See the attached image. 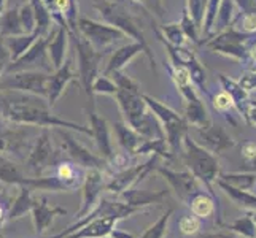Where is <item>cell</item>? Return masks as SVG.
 I'll return each instance as SVG.
<instances>
[{
    "label": "cell",
    "instance_id": "6da1fadb",
    "mask_svg": "<svg viewBox=\"0 0 256 238\" xmlns=\"http://www.w3.org/2000/svg\"><path fill=\"white\" fill-rule=\"evenodd\" d=\"M51 110L45 97L20 91H0V121L40 129L60 127L91 137V127L59 118Z\"/></svg>",
    "mask_w": 256,
    "mask_h": 238
},
{
    "label": "cell",
    "instance_id": "7a4b0ae2",
    "mask_svg": "<svg viewBox=\"0 0 256 238\" xmlns=\"http://www.w3.org/2000/svg\"><path fill=\"white\" fill-rule=\"evenodd\" d=\"M112 79L118 86V91L114 94V99L121 110L124 122L129 124L134 130L145 138H164V132L160 126L158 119L153 116V113L148 110L144 100V92L140 84L134 78L121 72H113Z\"/></svg>",
    "mask_w": 256,
    "mask_h": 238
},
{
    "label": "cell",
    "instance_id": "3957f363",
    "mask_svg": "<svg viewBox=\"0 0 256 238\" xmlns=\"http://www.w3.org/2000/svg\"><path fill=\"white\" fill-rule=\"evenodd\" d=\"M92 6L102 16L104 22L116 27L128 38H132L144 46V54L146 56L150 65H152V70L156 72V59L145 38L142 27H140V21L128 10L126 5L121 0H92Z\"/></svg>",
    "mask_w": 256,
    "mask_h": 238
},
{
    "label": "cell",
    "instance_id": "277c9868",
    "mask_svg": "<svg viewBox=\"0 0 256 238\" xmlns=\"http://www.w3.org/2000/svg\"><path fill=\"white\" fill-rule=\"evenodd\" d=\"M182 149H183V161L190 169V172L204 184L207 191L212 194V197L215 199L214 183L220 176V164L216 156L194 142L190 132L183 138Z\"/></svg>",
    "mask_w": 256,
    "mask_h": 238
},
{
    "label": "cell",
    "instance_id": "5b68a950",
    "mask_svg": "<svg viewBox=\"0 0 256 238\" xmlns=\"http://www.w3.org/2000/svg\"><path fill=\"white\" fill-rule=\"evenodd\" d=\"M144 100L148 110L153 113V116L160 122L170 153L175 154L176 151H180L183 138L190 132V126L186 119L183 118V114H178L169 105L162 103L161 100H158L148 94H144Z\"/></svg>",
    "mask_w": 256,
    "mask_h": 238
},
{
    "label": "cell",
    "instance_id": "8992f818",
    "mask_svg": "<svg viewBox=\"0 0 256 238\" xmlns=\"http://www.w3.org/2000/svg\"><path fill=\"white\" fill-rule=\"evenodd\" d=\"M70 37L75 41L76 59H78V79L84 89V94L91 99V107L94 108V94H92V83L94 79L100 75V64L104 59V52L97 51L90 41H88L80 32L70 33Z\"/></svg>",
    "mask_w": 256,
    "mask_h": 238
},
{
    "label": "cell",
    "instance_id": "52a82bcc",
    "mask_svg": "<svg viewBox=\"0 0 256 238\" xmlns=\"http://www.w3.org/2000/svg\"><path fill=\"white\" fill-rule=\"evenodd\" d=\"M32 126H16L10 122H0V154L6 157H16V159H26V154L34 143Z\"/></svg>",
    "mask_w": 256,
    "mask_h": 238
},
{
    "label": "cell",
    "instance_id": "ba28073f",
    "mask_svg": "<svg viewBox=\"0 0 256 238\" xmlns=\"http://www.w3.org/2000/svg\"><path fill=\"white\" fill-rule=\"evenodd\" d=\"M76 30L80 32V35L91 43V45L100 52H107L112 49L114 45L122 43L128 37L116 27L107 24V22H99L90 19V17H80L78 19Z\"/></svg>",
    "mask_w": 256,
    "mask_h": 238
},
{
    "label": "cell",
    "instance_id": "9c48e42d",
    "mask_svg": "<svg viewBox=\"0 0 256 238\" xmlns=\"http://www.w3.org/2000/svg\"><path fill=\"white\" fill-rule=\"evenodd\" d=\"M54 146L50 129H40L37 137L24 159V167L29 176H43L50 167L54 165Z\"/></svg>",
    "mask_w": 256,
    "mask_h": 238
},
{
    "label": "cell",
    "instance_id": "30bf717a",
    "mask_svg": "<svg viewBox=\"0 0 256 238\" xmlns=\"http://www.w3.org/2000/svg\"><path fill=\"white\" fill-rule=\"evenodd\" d=\"M48 76L50 73L40 72V70H22V72L4 73L0 78V91H20L46 99Z\"/></svg>",
    "mask_w": 256,
    "mask_h": 238
},
{
    "label": "cell",
    "instance_id": "8fae6325",
    "mask_svg": "<svg viewBox=\"0 0 256 238\" xmlns=\"http://www.w3.org/2000/svg\"><path fill=\"white\" fill-rule=\"evenodd\" d=\"M54 134L58 135L60 148H62V151L67 154V159H70V161H74L75 164L83 167L84 170H90V169L105 170L108 167L105 159H102L99 154H94L86 146H83L78 140H75V137L70 134L67 129L56 127Z\"/></svg>",
    "mask_w": 256,
    "mask_h": 238
},
{
    "label": "cell",
    "instance_id": "7c38bea8",
    "mask_svg": "<svg viewBox=\"0 0 256 238\" xmlns=\"http://www.w3.org/2000/svg\"><path fill=\"white\" fill-rule=\"evenodd\" d=\"M248 33L229 27L220 33L212 35L210 38L204 41V45L212 51L232 57L236 60H245L248 52H246V43H248Z\"/></svg>",
    "mask_w": 256,
    "mask_h": 238
},
{
    "label": "cell",
    "instance_id": "4fadbf2b",
    "mask_svg": "<svg viewBox=\"0 0 256 238\" xmlns=\"http://www.w3.org/2000/svg\"><path fill=\"white\" fill-rule=\"evenodd\" d=\"M50 35H46V37H38L37 40H35L34 45L26 51L20 59L13 60V62H8L5 65L4 73L22 72V70H40V72L51 73L54 68H52V64H51L50 56H48Z\"/></svg>",
    "mask_w": 256,
    "mask_h": 238
},
{
    "label": "cell",
    "instance_id": "5bb4252c",
    "mask_svg": "<svg viewBox=\"0 0 256 238\" xmlns=\"http://www.w3.org/2000/svg\"><path fill=\"white\" fill-rule=\"evenodd\" d=\"M160 156L153 154L148 159V162L142 164V165H134L129 167V169H122L114 172V175L112 178L107 180V184H105V191L114 194V196H120L121 192H124L130 188H136V184L142 181L145 176L152 172L153 169H156V162Z\"/></svg>",
    "mask_w": 256,
    "mask_h": 238
},
{
    "label": "cell",
    "instance_id": "9a60e30c",
    "mask_svg": "<svg viewBox=\"0 0 256 238\" xmlns=\"http://www.w3.org/2000/svg\"><path fill=\"white\" fill-rule=\"evenodd\" d=\"M178 92L184 102V114L183 118L186 119L188 126L194 129H202L212 124V119L208 116V111L206 108L204 102L198 94V87L194 83L178 87Z\"/></svg>",
    "mask_w": 256,
    "mask_h": 238
},
{
    "label": "cell",
    "instance_id": "2e32d148",
    "mask_svg": "<svg viewBox=\"0 0 256 238\" xmlns=\"http://www.w3.org/2000/svg\"><path fill=\"white\" fill-rule=\"evenodd\" d=\"M156 172L161 176H164V180L169 183L170 189L175 192L176 199L183 204H190V200L196 196L198 192H200L199 188V180L194 176L190 170L188 172H175L167 169L164 165H156Z\"/></svg>",
    "mask_w": 256,
    "mask_h": 238
},
{
    "label": "cell",
    "instance_id": "e0dca14e",
    "mask_svg": "<svg viewBox=\"0 0 256 238\" xmlns=\"http://www.w3.org/2000/svg\"><path fill=\"white\" fill-rule=\"evenodd\" d=\"M160 41L164 45L170 62L183 65L190 72L194 86L200 91H206L207 89L206 87L207 75H206L204 67L200 65L199 59L196 57V54H194L192 51H190L186 46H172V45H169V43H166L164 40H160Z\"/></svg>",
    "mask_w": 256,
    "mask_h": 238
},
{
    "label": "cell",
    "instance_id": "ac0fdd59",
    "mask_svg": "<svg viewBox=\"0 0 256 238\" xmlns=\"http://www.w3.org/2000/svg\"><path fill=\"white\" fill-rule=\"evenodd\" d=\"M105 172L102 169H90L86 170L84 180L82 184V207L76 213V219H82L97 205V202L100 199L102 191H105Z\"/></svg>",
    "mask_w": 256,
    "mask_h": 238
},
{
    "label": "cell",
    "instance_id": "d6986e66",
    "mask_svg": "<svg viewBox=\"0 0 256 238\" xmlns=\"http://www.w3.org/2000/svg\"><path fill=\"white\" fill-rule=\"evenodd\" d=\"M78 78L76 70L74 68L72 59H67L59 68L52 70V73L48 76V86H46V102L51 108H54L58 100L64 95L67 86L74 83Z\"/></svg>",
    "mask_w": 256,
    "mask_h": 238
},
{
    "label": "cell",
    "instance_id": "ffe728a7",
    "mask_svg": "<svg viewBox=\"0 0 256 238\" xmlns=\"http://www.w3.org/2000/svg\"><path fill=\"white\" fill-rule=\"evenodd\" d=\"M194 142L199 143L202 148H206L207 151H210L212 154H222L224 151H228L229 148L234 146V140L231 138V135L228 132L220 127L216 124L212 122L210 126L202 127V129H196V137H194Z\"/></svg>",
    "mask_w": 256,
    "mask_h": 238
},
{
    "label": "cell",
    "instance_id": "44dd1931",
    "mask_svg": "<svg viewBox=\"0 0 256 238\" xmlns=\"http://www.w3.org/2000/svg\"><path fill=\"white\" fill-rule=\"evenodd\" d=\"M90 127H91V137L94 138L97 151L102 159L107 161V164L116 156L113 151V143H112V130L107 119L100 114H97L94 108L90 111Z\"/></svg>",
    "mask_w": 256,
    "mask_h": 238
},
{
    "label": "cell",
    "instance_id": "7402d4cb",
    "mask_svg": "<svg viewBox=\"0 0 256 238\" xmlns=\"http://www.w3.org/2000/svg\"><path fill=\"white\" fill-rule=\"evenodd\" d=\"M52 175L54 178L59 181V184L62 186V191H75L80 189L86 170L83 167H80L78 164H75L70 159H60V161H56L54 165H52Z\"/></svg>",
    "mask_w": 256,
    "mask_h": 238
},
{
    "label": "cell",
    "instance_id": "603a6c76",
    "mask_svg": "<svg viewBox=\"0 0 256 238\" xmlns=\"http://www.w3.org/2000/svg\"><path fill=\"white\" fill-rule=\"evenodd\" d=\"M30 213H32V223H34L35 234L43 235V234H46V231L51 227L54 218L66 216L67 210L60 208V207H50L48 199L40 197V199H34V205H32Z\"/></svg>",
    "mask_w": 256,
    "mask_h": 238
},
{
    "label": "cell",
    "instance_id": "cb8c5ba5",
    "mask_svg": "<svg viewBox=\"0 0 256 238\" xmlns=\"http://www.w3.org/2000/svg\"><path fill=\"white\" fill-rule=\"evenodd\" d=\"M140 52H144V46L137 41L132 43H124V45L118 46L112 52V56L108 57L107 64H105L104 75H112L113 72H121L132 59L138 56Z\"/></svg>",
    "mask_w": 256,
    "mask_h": 238
},
{
    "label": "cell",
    "instance_id": "d4e9b609",
    "mask_svg": "<svg viewBox=\"0 0 256 238\" xmlns=\"http://www.w3.org/2000/svg\"><path fill=\"white\" fill-rule=\"evenodd\" d=\"M68 38L70 32L66 27L58 25L56 30H52L48 41V56L52 64V68H59L67 60L68 52Z\"/></svg>",
    "mask_w": 256,
    "mask_h": 238
},
{
    "label": "cell",
    "instance_id": "484cf974",
    "mask_svg": "<svg viewBox=\"0 0 256 238\" xmlns=\"http://www.w3.org/2000/svg\"><path fill=\"white\" fill-rule=\"evenodd\" d=\"M113 132L116 135V140L120 146L124 149L128 154L138 156L140 148L145 143V137H142L137 130L132 129L129 124H126L124 121H116L113 124Z\"/></svg>",
    "mask_w": 256,
    "mask_h": 238
},
{
    "label": "cell",
    "instance_id": "4316f807",
    "mask_svg": "<svg viewBox=\"0 0 256 238\" xmlns=\"http://www.w3.org/2000/svg\"><path fill=\"white\" fill-rule=\"evenodd\" d=\"M167 196V191H160V192H148V191H138L136 188H130L124 192H121L120 196H114L120 199L122 204H126L136 210H142L144 207L160 204V202Z\"/></svg>",
    "mask_w": 256,
    "mask_h": 238
},
{
    "label": "cell",
    "instance_id": "83f0119b",
    "mask_svg": "<svg viewBox=\"0 0 256 238\" xmlns=\"http://www.w3.org/2000/svg\"><path fill=\"white\" fill-rule=\"evenodd\" d=\"M38 38L37 32L32 33H24V35H14V37H6L4 40V48L6 49L8 54V62H13V60L20 59L26 51H28L35 40Z\"/></svg>",
    "mask_w": 256,
    "mask_h": 238
},
{
    "label": "cell",
    "instance_id": "f1b7e54d",
    "mask_svg": "<svg viewBox=\"0 0 256 238\" xmlns=\"http://www.w3.org/2000/svg\"><path fill=\"white\" fill-rule=\"evenodd\" d=\"M220 83L223 86V91H226L229 95H231V99L236 105V110L237 113L244 116V111H245V107L246 103H248V92H246L244 87L239 84V81H234L232 78H229L226 75H220Z\"/></svg>",
    "mask_w": 256,
    "mask_h": 238
},
{
    "label": "cell",
    "instance_id": "f546056e",
    "mask_svg": "<svg viewBox=\"0 0 256 238\" xmlns=\"http://www.w3.org/2000/svg\"><path fill=\"white\" fill-rule=\"evenodd\" d=\"M14 35H24L18 6L6 8L0 16V38L14 37Z\"/></svg>",
    "mask_w": 256,
    "mask_h": 238
},
{
    "label": "cell",
    "instance_id": "4dcf8cb0",
    "mask_svg": "<svg viewBox=\"0 0 256 238\" xmlns=\"http://www.w3.org/2000/svg\"><path fill=\"white\" fill-rule=\"evenodd\" d=\"M32 188L29 186H20V194L14 199L13 205L8 210V218L6 221H16V219L22 218L26 213H29L34 205V196H32Z\"/></svg>",
    "mask_w": 256,
    "mask_h": 238
},
{
    "label": "cell",
    "instance_id": "1f68e13d",
    "mask_svg": "<svg viewBox=\"0 0 256 238\" xmlns=\"http://www.w3.org/2000/svg\"><path fill=\"white\" fill-rule=\"evenodd\" d=\"M215 183L226 192V196L231 199L237 207H240L244 210H248V211H256V196L254 194H252L250 191H242V189L229 186L228 183H224L220 178Z\"/></svg>",
    "mask_w": 256,
    "mask_h": 238
},
{
    "label": "cell",
    "instance_id": "d6a6232c",
    "mask_svg": "<svg viewBox=\"0 0 256 238\" xmlns=\"http://www.w3.org/2000/svg\"><path fill=\"white\" fill-rule=\"evenodd\" d=\"M26 175L20 170L18 164L13 159L0 154V181L12 186H21Z\"/></svg>",
    "mask_w": 256,
    "mask_h": 238
},
{
    "label": "cell",
    "instance_id": "836d02e7",
    "mask_svg": "<svg viewBox=\"0 0 256 238\" xmlns=\"http://www.w3.org/2000/svg\"><path fill=\"white\" fill-rule=\"evenodd\" d=\"M29 3L35 16V32L38 33V37H46L51 33V25L54 24V21L46 6L42 3V0H29Z\"/></svg>",
    "mask_w": 256,
    "mask_h": 238
},
{
    "label": "cell",
    "instance_id": "e575fe53",
    "mask_svg": "<svg viewBox=\"0 0 256 238\" xmlns=\"http://www.w3.org/2000/svg\"><path fill=\"white\" fill-rule=\"evenodd\" d=\"M158 40H164L172 46H184L188 43L186 35H184L180 22L162 24L160 29H156Z\"/></svg>",
    "mask_w": 256,
    "mask_h": 238
},
{
    "label": "cell",
    "instance_id": "d590c367",
    "mask_svg": "<svg viewBox=\"0 0 256 238\" xmlns=\"http://www.w3.org/2000/svg\"><path fill=\"white\" fill-rule=\"evenodd\" d=\"M190 208H191V213L194 216H198L199 219H207L208 216L214 215L215 211V200L214 197L207 196L204 192H198L190 200Z\"/></svg>",
    "mask_w": 256,
    "mask_h": 238
},
{
    "label": "cell",
    "instance_id": "8d00e7d4",
    "mask_svg": "<svg viewBox=\"0 0 256 238\" xmlns=\"http://www.w3.org/2000/svg\"><path fill=\"white\" fill-rule=\"evenodd\" d=\"M234 17H236V3H234V0H222L218 14H216L215 27H214V35L223 32V30H226L229 27H232Z\"/></svg>",
    "mask_w": 256,
    "mask_h": 238
},
{
    "label": "cell",
    "instance_id": "74e56055",
    "mask_svg": "<svg viewBox=\"0 0 256 238\" xmlns=\"http://www.w3.org/2000/svg\"><path fill=\"white\" fill-rule=\"evenodd\" d=\"M218 178L242 191H252L256 184V173H223Z\"/></svg>",
    "mask_w": 256,
    "mask_h": 238
},
{
    "label": "cell",
    "instance_id": "f35d334b",
    "mask_svg": "<svg viewBox=\"0 0 256 238\" xmlns=\"http://www.w3.org/2000/svg\"><path fill=\"white\" fill-rule=\"evenodd\" d=\"M220 3H222V0H208L207 8H206L204 22H202V29H200L202 37H206L204 40H202V43L214 35V27H215L216 14H218V10H220Z\"/></svg>",
    "mask_w": 256,
    "mask_h": 238
},
{
    "label": "cell",
    "instance_id": "ab89813d",
    "mask_svg": "<svg viewBox=\"0 0 256 238\" xmlns=\"http://www.w3.org/2000/svg\"><path fill=\"white\" fill-rule=\"evenodd\" d=\"M228 229L232 234H240L245 238H256V224L253 221V218L250 216V213L244 218L236 219L231 224H228Z\"/></svg>",
    "mask_w": 256,
    "mask_h": 238
},
{
    "label": "cell",
    "instance_id": "60d3db41",
    "mask_svg": "<svg viewBox=\"0 0 256 238\" xmlns=\"http://www.w3.org/2000/svg\"><path fill=\"white\" fill-rule=\"evenodd\" d=\"M116 91H118V86L114 84V81L110 76L104 75V73H100L99 76H97L92 83V94L94 95H112V97H114Z\"/></svg>",
    "mask_w": 256,
    "mask_h": 238
},
{
    "label": "cell",
    "instance_id": "b9f144b4",
    "mask_svg": "<svg viewBox=\"0 0 256 238\" xmlns=\"http://www.w3.org/2000/svg\"><path fill=\"white\" fill-rule=\"evenodd\" d=\"M207 3L208 0H186V8L184 10L188 11V14L191 16L194 24L199 27V30L202 29V22H204Z\"/></svg>",
    "mask_w": 256,
    "mask_h": 238
},
{
    "label": "cell",
    "instance_id": "7bdbcfd3",
    "mask_svg": "<svg viewBox=\"0 0 256 238\" xmlns=\"http://www.w3.org/2000/svg\"><path fill=\"white\" fill-rule=\"evenodd\" d=\"M170 216H172V210H167L166 213L160 219H158V221L153 226H150L146 231L144 232V235L138 237V238H164Z\"/></svg>",
    "mask_w": 256,
    "mask_h": 238
},
{
    "label": "cell",
    "instance_id": "ee69618b",
    "mask_svg": "<svg viewBox=\"0 0 256 238\" xmlns=\"http://www.w3.org/2000/svg\"><path fill=\"white\" fill-rule=\"evenodd\" d=\"M20 10V19H21V25L24 29V33H32L35 32V16H34V10L30 3H22L18 6Z\"/></svg>",
    "mask_w": 256,
    "mask_h": 238
},
{
    "label": "cell",
    "instance_id": "f6af8a7d",
    "mask_svg": "<svg viewBox=\"0 0 256 238\" xmlns=\"http://www.w3.org/2000/svg\"><path fill=\"white\" fill-rule=\"evenodd\" d=\"M178 227H180V232L186 237H191V235H196L200 229V219L198 216H194L192 213L191 215H184L180 218L178 221Z\"/></svg>",
    "mask_w": 256,
    "mask_h": 238
},
{
    "label": "cell",
    "instance_id": "bcb514c9",
    "mask_svg": "<svg viewBox=\"0 0 256 238\" xmlns=\"http://www.w3.org/2000/svg\"><path fill=\"white\" fill-rule=\"evenodd\" d=\"M180 25H182V29H183L184 35H186L188 41L200 43V40H199V27H198L196 24H194V21L191 19V16L188 14L186 10H183V16H182Z\"/></svg>",
    "mask_w": 256,
    "mask_h": 238
},
{
    "label": "cell",
    "instance_id": "7dc6e473",
    "mask_svg": "<svg viewBox=\"0 0 256 238\" xmlns=\"http://www.w3.org/2000/svg\"><path fill=\"white\" fill-rule=\"evenodd\" d=\"M214 108L220 113H226L229 110L236 108V105L231 99V95H229L226 91H222L216 95H214Z\"/></svg>",
    "mask_w": 256,
    "mask_h": 238
},
{
    "label": "cell",
    "instance_id": "c3c4849f",
    "mask_svg": "<svg viewBox=\"0 0 256 238\" xmlns=\"http://www.w3.org/2000/svg\"><path fill=\"white\" fill-rule=\"evenodd\" d=\"M239 84L244 87L246 92L256 91V67L252 70H246V72L240 76Z\"/></svg>",
    "mask_w": 256,
    "mask_h": 238
},
{
    "label": "cell",
    "instance_id": "681fc988",
    "mask_svg": "<svg viewBox=\"0 0 256 238\" xmlns=\"http://www.w3.org/2000/svg\"><path fill=\"white\" fill-rule=\"evenodd\" d=\"M130 2L146 8L148 11L156 13L158 16H162V0H130Z\"/></svg>",
    "mask_w": 256,
    "mask_h": 238
},
{
    "label": "cell",
    "instance_id": "f907efd6",
    "mask_svg": "<svg viewBox=\"0 0 256 238\" xmlns=\"http://www.w3.org/2000/svg\"><path fill=\"white\" fill-rule=\"evenodd\" d=\"M244 119L246 121V124L256 127V100H248L244 111Z\"/></svg>",
    "mask_w": 256,
    "mask_h": 238
},
{
    "label": "cell",
    "instance_id": "816d5d0a",
    "mask_svg": "<svg viewBox=\"0 0 256 238\" xmlns=\"http://www.w3.org/2000/svg\"><path fill=\"white\" fill-rule=\"evenodd\" d=\"M12 202L8 199L5 194H0V227L4 226V223L6 221L8 218V210H10Z\"/></svg>",
    "mask_w": 256,
    "mask_h": 238
},
{
    "label": "cell",
    "instance_id": "f5cc1de1",
    "mask_svg": "<svg viewBox=\"0 0 256 238\" xmlns=\"http://www.w3.org/2000/svg\"><path fill=\"white\" fill-rule=\"evenodd\" d=\"M242 156L245 157L246 162L253 161L256 157V143L254 142H245L242 146Z\"/></svg>",
    "mask_w": 256,
    "mask_h": 238
},
{
    "label": "cell",
    "instance_id": "db71d44e",
    "mask_svg": "<svg viewBox=\"0 0 256 238\" xmlns=\"http://www.w3.org/2000/svg\"><path fill=\"white\" fill-rule=\"evenodd\" d=\"M200 238H234V234L229 232H215V234H204Z\"/></svg>",
    "mask_w": 256,
    "mask_h": 238
},
{
    "label": "cell",
    "instance_id": "11a10c76",
    "mask_svg": "<svg viewBox=\"0 0 256 238\" xmlns=\"http://www.w3.org/2000/svg\"><path fill=\"white\" fill-rule=\"evenodd\" d=\"M246 52H248L250 59H252L253 62L256 64V43H254V45H252V48H250V49H246Z\"/></svg>",
    "mask_w": 256,
    "mask_h": 238
},
{
    "label": "cell",
    "instance_id": "9f6ffc18",
    "mask_svg": "<svg viewBox=\"0 0 256 238\" xmlns=\"http://www.w3.org/2000/svg\"><path fill=\"white\" fill-rule=\"evenodd\" d=\"M5 6H6V0H0V16H2V13L6 10Z\"/></svg>",
    "mask_w": 256,
    "mask_h": 238
},
{
    "label": "cell",
    "instance_id": "6f0895ef",
    "mask_svg": "<svg viewBox=\"0 0 256 238\" xmlns=\"http://www.w3.org/2000/svg\"><path fill=\"white\" fill-rule=\"evenodd\" d=\"M248 165H250V170L256 172V157L253 159V161H250V162H248Z\"/></svg>",
    "mask_w": 256,
    "mask_h": 238
},
{
    "label": "cell",
    "instance_id": "680465c9",
    "mask_svg": "<svg viewBox=\"0 0 256 238\" xmlns=\"http://www.w3.org/2000/svg\"><path fill=\"white\" fill-rule=\"evenodd\" d=\"M5 65H6V64H2V62H0V78H2V75H4V72H5Z\"/></svg>",
    "mask_w": 256,
    "mask_h": 238
},
{
    "label": "cell",
    "instance_id": "91938a15",
    "mask_svg": "<svg viewBox=\"0 0 256 238\" xmlns=\"http://www.w3.org/2000/svg\"><path fill=\"white\" fill-rule=\"evenodd\" d=\"M250 216L253 218V221H254V224H256V211H250Z\"/></svg>",
    "mask_w": 256,
    "mask_h": 238
},
{
    "label": "cell",
    "instance_id": "94428289",
    "mask_svg": "<svg viewBox=\"0 0 256 238\" xmlns=\"http://www.w3.org/2000/svg\"><path fill=\"white\" fill-rule=\"evenodd\" d=\"M51 238H64V237H62V234H58V235H54V237H51Z\"/></svg>",
    "mask_w": 256,
    "mask_h": 238
},
{
    "label": "cell",
    "instance_id": "6125c7cd",
    "mask_svg": "<svg viewBox=\"0 0 256 238\" xmlns=\"http://www.w3.org/2000/svg\"><path fill=\"white\" fill-rule=\"evenodd\" d=\"M107 238H112V237H107Z\"/></svg>",
    "mask_w": 256,
    "mask_h": 238
},
{
    "label": "cell",
    "instance_id": "be15d7a7",
    "mask_svg": "<svg viewBox=\"0 0 256 238\" xmlns=\"http://www.w3.org/2000/svg\"><path fill=\"white\" fill-rule=\"evenodd\" d=\"M0 122H2V121H0Z\"/></svg>",
    "mask_w": 256,
    "mask_h": 238
}]
</instances>
